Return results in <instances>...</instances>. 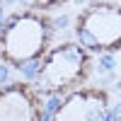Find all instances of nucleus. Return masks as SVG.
<instances>
[{"mask_svg":"<svg viewBox=\"0 0 121 121\" xmlns=\"http://www.w3.org/2000/svg\"><path fill=\"white\" fill-rule=\"evenodd\" d=\"M112 114V97L102 87L82 85L63 95L48 114V121H107Z\"/></svg>","mask_w":121,"mask_h":121,"instance_id":"20e7f679","label":"nucleus"},{"mask_svg":"<svg viewBox=\"0 0 121 121\" xmlns=\"http://www.w3.org/2000/svg\"><path fill=\"white\" fill-rule=\"evenodd\" d=\"M22 10H34V12H51V10L63 7L68 0H17Z\"/></svg>","mask_w":121,"mask_h":121,"instance_id":"423d86ee","label":"nucleus"},{"mask_svg":"<svg viewBox=\"0 0 121 121\" xmlns=\"http://www.w3.org/2000/svg\"><path fill=\"white\" fill-rule=\"evenodd\" d=\"M53 22L46 12L17 10L0 24V60L24 70L41 60L53 41Z\"/></svg>","mask_w":121,"mask_h":121,"instance_id":"f257e3e1","label":"nucleus"},{"mask_svg":"<svg viewBox=\"0 0 121 121\" xmlns=\"http://www.w3.org/2000/svg\"><path fill=\"white\" fill-rule=\"evenodd\" d=\"M0 121H44V99L32 82L0 85Z\"/></svg>","mask_w":121,"mask_h":121,"instance_id":"39448f33","label":"nucleus"},{"mask_svg":"<svg viewBox=\"0 0 121 121\" xmlns=\"http://www.w3.org/2000/svg\"><path fill=\"white\" fill-rule=\"evenodd\" d=\"M92 75V53L78 41H60L51 46L36 63L34 87L41 97H63L82 87Z\"/></svg>","mask_w":121,"mask_h":121,"instance_id":"f03ea898","label":"nucleus"},{"mask_svg":"<svg viewBox=\"0 0 121 121\" xmlns=\"http://www.w3.org/2000/svg\"><path fill=\"white\" fill-rule=\"evenodd\" d=\"M73 34L87 53L121 51V5L112 0L85 5L73 22Z\"/></svg>","mask_w":121,"mask_h":121,"instance_id":"7ed1b4c3","label":"nucleus"},{"mask_svg":"<svg viewBox=\"0 0 121 121\" xmlns=\"http://www.w3.org/2000/svg\"><path fill=\"white\" fill-rule=\"evenodd\" d=\"M107 121H121V102H119L116 107H112V114H109Z\"/></svg>","mask_w":121,"mask_h":121,"instance_id":"0eeeda50","label":"nucleus"}]
</instances>
